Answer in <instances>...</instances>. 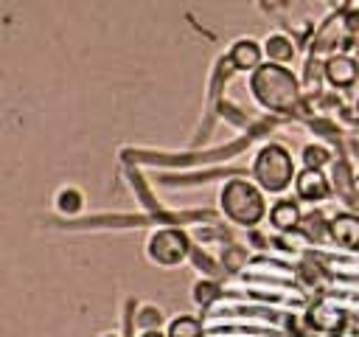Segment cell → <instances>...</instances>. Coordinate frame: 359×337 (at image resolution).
Segmentation results:
<instances>
[{
    "instance_id": "6da1fadb",
    "label": "cell",
    "mask_w": 359,
    "mask_h": 337,
    "mask_svg": "<svg viewBox=\"0 0 359 337\" xmlns=\"http://www.w3.org/2000/svg\"><path fill=\"white\" fill-rule=\"evenodd\" d=\"M250 90L255 101L272 112H289L300 101V84L294 73L278 62H266L255 67L250 76Z\"/></svg>"
},
{
    "instance_id": "7a4b0ae2",
    "label": "cell",
    "mask_w": 359,
    "mask_h": 337,
    "mask_svg": "<svg viewBox=\"0 0 359 337\" xmlns=\"http://www.w3.org/2000/svg\"><path fill=\"white\" fill-rule=\"evenodd\" d=\"M222 211L227 219H233L236 225H258L266 213V202H264V188L250 183V180H230L222 194H219Z\"/></svg>"
},
{
    "instance_id": "3957f363",
    "label": "cell",
    "mask_w": 359,
    "mask_h": 337,
    "mask_svg": "<svg viewBox=\"0 0 359 337\" xmlns=\"http://www.w3.org/2000/svg\"><path fill=\"white\" fill-rule=\"evenodd\" d=\"M294 160L289 154V149H283L280 143H266L252 163V180L269 191V194H280L294 183Z\"/></svg>"
},
{
    "instance_id": "277c9868",
    "label": "cell",
    "mask_w": 359,
    "mask_h": 337,
    "mask_svg": "<svg viewBox=\"0 0 359 337\" xmlns=\"http://www.w3.org/2000/svg\"><path fill=\"white\" fill-rule=\"evenodd\" d=\"M149 258L160 267H177L188 258V250H191V242L182 230L177 227H163V230H154L149 236Z\"/></svg>"
},
{
    "instance_id": "5b68a950",
    "label": "cell",
    "mask_w": 359,
    "mask_h": 337,
    "mask_svg": "<svg viewBox=\"0 0 359 337\" xmlns=\"http://www.w3.org/2000/svg\"><path fill=\"white\" fill-rule=\"evenodd\" d=\"M348 39H351V22H348V17H345V14H334V17H328V20L320 25V31L314 34L311 53H314V56L331 53V51L348 45Z\"/></svg>"
},
{
    "instance_id": "8992f818",
    "label": "cell",
    "mask_w": 359,
    "mask_h": 337,
    "mask_svg": "<svg viewBox=\"0 0 359 337\" xmlns=\"http://www.w3.org/2000/svg\"><path fill=\"white\" fill-rule=\"evenodd\" d=\"M323 73L334 87H351L359 79V62L353 56H348V53H331L325 59Z\"/></svg>"
},
{
    "instance_id": "52a82bcc",
    "label": "cell",
    "mask_w": 359,
    "mask_h": 337,
    "mask_svg": "<svg viewBox=\"0 0 359 337\" xmlns=\"http://www.w3.org/2000/svg\"><path fill=\"white\" fill-rule=\"evenodd\" d=\"M294 191H297V197L300 199H306V202H320V199H325L328 197V180H325V174L320 171V168H303V171H297V177H294Z\"/></svg>"
},
{
    "instance_id": "ba28073f",
    "label": "cell",
    "mask_w": 359,
    "mask_h": 337,
    "mask_svg": "<svg viewBox=\"0 0 359 337\" xmlns=\"http://www.w3.org/2000/svg\"><path fill=\"white\" fill-rule=\"evenodd\" d=\"M306 320H309V326H311L314 331H337V329L342 326V312H339L331 300H317V303L309 309Z\"/></svg>"
},
{
    "instance_id": "9c48e42d",
    "label": "cell",
    "mask_w": 359,
    "mask_h": 337,
    "mask_svg": "<svg viewBox=\"0 0 359 337\" xmlns=\"http://www.w3.org/2000/svg\"><path fill=\"white\" fill-rule=\"evenodd\" d=\"M328 233L342 247H359V216H353V213H337L328 222Z\"/></svg>"
},
{
    "instance_id": "30bf717a",
    "label": "cell",
    "mask_w": 359,
    "mask_h": 337,
    "mask_svg": "<svg viewBox=\"0 0 359 337\" xmlns=\"http://www.w3.org/2000/svg\"><path fill=\"white\" fill-rule=\"evenodd\" d=\"M264 59V45H258L255 39H238L230 51V65L236 70H255L261 67Z\"/></svg>"
},
{
    "instance_id": "8fae6325",
    "label": "cell",
    "mask_w": 359,
    "mask_h": 337,
    "mask_svg": "<svg viewBox=\"0 0 359 337\" xmlns=\"http://www.w3.org/2000/svg\"><path fill=\"white\" fill-rule=\"evenodd\" d=\"M269 222L278 227V230H294L300 222H303V213H300V205L292 202V199H278L269 211Z\"/></svg>"
},
{
    "instance_id": "7c38bea8",
    "label": "cell",
    "mask_w": 359,
    "mask_h": 337,
    "mask_svg": "<svg viewBox=\"0 0 359 337\" xmlns=\"http://www.w3.org/2000/svg\"><path fill=\"white\" fill-rule=\"evenodd\" d=\"M264 53H266L269 62L286 65V62L294 59V45H292V39L283 37V34H269V37L264 39Z\"/></svg>"
},
{
    "instance_id": "4fadbf2b",
    "label": "cell",
    "mask_w": 359,
    "mask_h": 337,
    "mask_svg": "<svg viewBox=\"0 0 359 337\" xmlns=\"http://www.w3.org/2000/svg\"><path fill=\"white\" fill-rule=\"evenodd\" d=\"M81 205H84V197H81L79 188H70V185H67V188H62V191L56 194V208H59L62 213H67V216L79 213Z\"/></svg>"
},
{
    "instance_id": "5bb4252c",
    "label": "cell",
    "mask_w": 359,
    "mask_h": 337,
    "mask_svg": "<svg viewBox=\"0 0 359 337\" xmlns=\"http://www.w3.org/2000/svg\"><path fill=\"white\" fill-rule=\"evenodd\" d=\"M168 337H202V326L196 317H188V315H180L171 320L168 326Z\"/></svg>"
},
{
    "instance_id": "9a60e30c",
    "label": "cell",
    "mask_w": 359,
    "mask_h": 337,
    "mask_svg": "<svg viewBox=\"0 0 359 337\" xmlns=\"http://www.w3.org/2000/svg\"><path fill=\"white\" fill-rule=\"evenodd\" d=\"M328 160H331V152L320 143H309L303 149V166H309V168H323Z\"/></svg>"
},
{
    "instance_id": "2e32d148",
    "label": "cell",
    "mask_w": 359,
    "mask_h": 337,
    "mask_svg": "<svg viewBox=\"0 0 359 337\" xmlns=\"http://www.w3.org/2000/svg\"><path fill=\"white\" fill-rule=\"evenodd\" d=\"M219 298V286L213 284V281H196L194 284V300L199 303V306H208V303H213Z\"/></svg>"
},
{
    "instance_id": "e0dca14e",
    "label": "cell",
    "mask_w": 359,
    "mask_h": 337,
    "mask_svg": "<svg viewBox=\"0 0 359 337\" xmlns=\"http://www.w3.org/2000/svg\"><path fill=\"white\" fill-rule=\"evenodd\" d=\"M160 323H163V312L157 306H140V315H137L140 329H160Z\"/></svg>"
},
{
    "instance_id": "ac0fdd59",
    "label": "cell",
    "mask_w": 359,
    "mask_h": 337,
    "mask_svg": "<svg viewBox=\"0 0 359 337\" xmlns=\"http://www.w3.org/2000/svg\"><path fill=\"white\" fill-rule=\"evenodd\" d=\"M140 337H168V334H163L160 329H143V334Z\"/></svg>"
},
{
    "instance_id": "d6986e66",
    "label": "cell",
    "mask_w": 359,
    "mask_h": 337,
    "mask_svg": "<svg viewBox=\"0 0 359 337\" xmlns=\"http://www.w3.org/2000/svg\"><path fill=\"white\" fill-rule=\"evenodd\" d=\"M101 337H118V334H101Z\"/></svg>"
}]
</instances>
